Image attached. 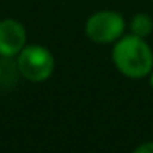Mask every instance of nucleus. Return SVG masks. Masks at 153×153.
Segmentation results:
<instances>
[{
    "mask_svg": "<svg viewBox=\"0 0 153 153\" xmlns=\"http://www.w3.org/2000/svg\"><path fill=\"white\" fill-rule=\"evenodd\" d=\"M18 64L10 59V56L0 58V89H12L18 79Z\"/></svg>",
    "mask_w": 153,
    "mask_h": 153,
    "instance_id": "39448f33",
    "label": "nucleus"
},
{
    "mask_svg": "<svg viewBox=\"0 0 153 153\" xmlns=\"http://www.w3.org/2000/svg\"><path fill=\"white\" fill-rule=\"evenodd\" d=\"M137 153H153V143H143V145H140L138 148L135 150Z\"/></svg>",
    "mask_w": 153,
    "mask_h": 153,
    "instance_id": "0eeeda50",
    "label": "nucleus"
},
{
    "mask_svg": "<svg viewBox=\"0 0 153 153\" xmlns=\"http://www.w3.org/2000/svg\"><path fill=\"white\" fill-rule=\"evenodd\" d=\"M152 86H153V74H152Z\"/></svg>",
    "mask_w": 153,
    "mask_h": 153,
    "instance_id": "6e6552de",
    "label": "nucleus"
},
{
    "mask_svg": "<svg viewBox=\"0 0 153 153\" xmlns=\"http://www.w3.org/2000/svg\"><path fill=\"white\" fill-rule=\"evenodd\" d=\"M18 69L23 77L30 81H45L51 76L54 68L53 56L43 46H27L18 53Z\"/></svg>",
    "mask_w": 153,
    "mask_h": 153,
    "instance_id": "f03ea898",
    "label": "nucleus"
},
{
    "mask_svg": "<svg viewBox=\"0 0 153 153\" xmlns=\"http://www.w3.org/2000/svg\"><path fill=\"white\" fill-rule=\"evenodd\" d=\"M25 28L15 20L0 22V54L15 56L25 46Z\"/></svg>",
    "mask_w": 153,
    "mask_h": 153,
    "instance_id": "20e7f679",
    "label": "nucleus"
},
{
    "mask_svg": "<svg viewBox=\"0 0 153 153\" xmlns=\"http://www.w3.org/2000/svg\"><path fill=\"white\" fill-rule=\"evenodd\" d=\"M123 18L115 12H99V13L92 15L87 20L86 25V33L91 40L97 41V43H110V41L120 38L123 33Z\"/></svg>",
    "mask_w": 153,
    "mask_h": 153,
    "instance_id": "7ed1b4c3",
    "label": "nucleus"
},
{
    "mask_svg": "<svg viewBox=\"0 0 153 153\" xmlns=\"http://www.w3.org/2000/svg\"><path fill=\"white\" fill-rule=\"evenodd\" d=\"M152 30H153V22L148 15L140 13V15H135V17H133V20H132L133 35H137V36H140V38H145L152 33Z\"/></svg>",
    "mask_w": 153,
    "mask_h": 153,
    "instance_id": "423d86ee",
    "label": "nucleus"
},
{
    "mask_svg": "<svg viewBox=\"0 0 153 153\" xmlns=\"http://www.w3.org/2000/svg\"><path fill=\"white\" fill-rule=\"evenodd\" d=\"M114 63L128 77H143L153 68V53L137 35L123 36L114 48Z\"/></svg>",
    "mask_w": 153,
    "mask_h": 153,
    "instance_id": "f257e3e1",
    "label": "nucleus"
}]
</instances>
